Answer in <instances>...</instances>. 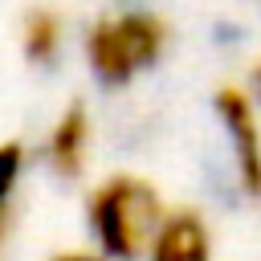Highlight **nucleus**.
<instances>
[{
    "mask_svg": "<svg viewBox=\"0 0 261 261\" xmlns=\"http://www.w3.org/2000/svg\"><path fill=\"white\" fill-rule=\"evenodd\" d=\"M4 237H8V208H0V249H4Z\"/></svg>",
    "mask_w": 261,
    "mask_h": 261,
    "instance_id": "obj_10",
    "label": "nucleus"
},
{
    "mask_svg": "<svg viewBox=\"0 0 261 261\" xmlns=\"http://www.w3.org/2000/svg\"><path fill=\"white\" fill-rule=\"evenodd\" d=\"M53 261H110V257H102L94 249H69V253H57Z\"/></svg>",
    "mask_w": 261,
    "mask_h": 261,
    "instance_id": "obj_8",
    "label": "nucleus"
},
{
    "mask_svg": "<svg viewBox=\"0 0 261 261\" xmlns=\"http://www.w3.org/2000/svg\"><path fill=\"white\" fill-rule=\"evenodd\" d=\"M61 45H65V20H61V12L45 8V4L29 8L24 20H20V49H24V57L33 65H49V61H57Z\"/></svg>",
    "mask_w": 261,
    "mask_h": 261,
    "instance_id": "obj_6",
    "label": "nucleus"
},
{
    "mask_svg": "<svg viewBox=\"0 0 261 261\" xmlns=\"http://www.w3.org/2000/svg\"><path fill=\"white\" fill-rule=\"evenodd\" d=\"M228 143H232V163H237V184L245 196H261V122H257V102L241 86H220L212 98Z\"/></svg>",
    "mask_w": 261,
    "mask_h": 261,
    "instance_id": "obj_3",
    "label": "nucleus"
},
{
    "mask_svg": "<svg viewBox=\"0 0 261 261\" xmlns=\"http://www.w3.org/2000/svg\"><path fill=\"white\" fill-rule=\"evenodd\" d=\"M163 196L151 179L118 171L106 175L90 200H86V220L94 232V245L110 261H139L163 220Z\"/></svg>",
    "mask_w": 261,
    "mask_h": 261,
    "instance_id": "obj_1",
    "label": "nucleus"
},
{
    "mask_svg": "<svg viewBox=\"0 0 261 261\" xmlns=\"http://www.w3.org/2000/svg\"><path fill=\"white\" fill-rule=\"evenodd\" d=\"M20 171H24V143H16V139L0 143V208H8V196L20 179Z\"/></svg>",
    "mask_w": 261,
    "mask_h": 261,
    "instance_id": "obj_7",
    "label": "nucleus"
},
{
    "mask_svg": "<svg viewBox=\"0 0 261 261\" xmlns=\"http://www.w3.org/2000/svg\"><path fill=\"white\" fill-rule=\"evenodd\" d=\"M167 20L147 8L106 12L86 29V61L102 86H126L167 49Z\"/></svg>",
    "mask_w": 261,
    "mask_h": 261,
    "instance_id": "obj_2",
    "label": "nucleus"
},
{
    "mask_svg": "<svg viewBox=\"0 0 261 261\" xmlns=\"http://www.w3.org/2000/svg\"><path fill=\"white\" fill-rule=\"evenodd\" d=\"M143 257L147 261H212V232L196 208H167Z\"/></svg>",
    "mask_w": 261,
    "mask_h": 261,
    "instance_id": "obj_4",
    "label": "nucleus"
},
{
    "mask_svg": "<svg viewBox=\"0 0 261 261\" xmlns=\"http://www.w3.org/2000/svg\"><path fill=\"white\" fill-rule=\"evenodd\" d=\"M249 86H253V94H257V98H261V61H257V65H253V73H249Z\"/></svg>",
    "mask_w": 261,
    "mask_h": 261,
    "instance_id": "obj_9",
    "label": "nucleus"
},
{
    "mask_svg": "<svg viewBox=\"0 0 261 261\" xmlns=\"http://www.w3.org/2000/svg\"><path fill=\"white\" fill-rule=\"evenodd\" d=\"M86 155H90V110L86 102H69L49 126L45 159L61 179H77L86 171Z\"/></svg>",
    "mask_w": 261,
    "mask_h": 261,
    "instance_id": "obj_5",
    "label": "nucleus"
}]
</instances>
